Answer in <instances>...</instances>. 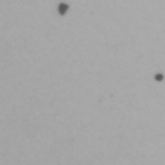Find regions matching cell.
Here are the masks:
<instances>
[{
    "label": "cell",
    "instance_id": "cell-1",
    "mask_svg": "<svg viewBox=\"0 0 165 165\" xmlns=\"http://www.w3.org/2000/svg\"><path fill=\"white\" fill-rule=\"evenodd\" d=\"M68 9H69V6L65 2H61L57 7V11L60 13V16H65L66 12L68 11Z\"/></svg>",
    "mask_w": 165,
    "mask_h": 165
},
{
    "label": "cell",
    "instance_id": "cell-2",
    "mask_svg": "<svg viewBox=\"0 0 165 165\" xmlns=\"http://www.w3.org/2000/svg\"><path fill=\"white\" fill-rule=\"evenodd\" d=\"M154 78H155V81H162L163 79H164V76H163V74L159 73V74H155Z\"/></svg>",
    "mask_w": 165,
    "mask_h": 165
}]
</instances>
